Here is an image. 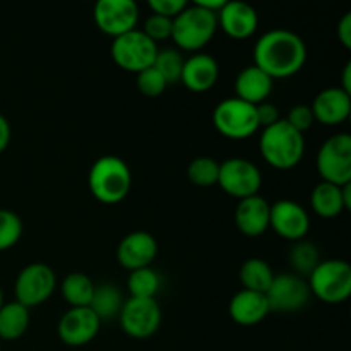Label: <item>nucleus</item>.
<instances>
[{"label": "nucleus", "mask_w": 351, "mask_h": 351, "mask_svg": "<svg viewBox=\"0 0 351 351\" xmlns=\"http://www.w3.org/2000/svg\"><path fill=\"white\" fill-rule=\"evenodd\" d=\"M167 86L168 82L154 67L144 69L143 72L137 74V89L141 91V95L147 96V98H156V96L163 95Z\"/></svg>", "instance_id": "obj_33"}, {"label": "nucleus", "mask_w": 351, "mask_h": 351, "mask_svg": "<svg viewBox=\"0 0 351 351\" xmlns=\"http://www.w3.org/2000/svg\"><path fill=\"white\" fill-rule=\"evenodd\" d=\"M285 120H287V123H290L295 130H298V132L302 134H304L305 130L311 129L315 122L311 105H305V103L291 106Z\"/></svg>", "instance_id": "obj_35"}, {"label": "nucleus", "mask_w": 351, "mask_h": 351, "mask_svg": "<svg viewBox=\"0 0 351 351\" xmlns=\"http://www.w3.org/2000/svg\"><path fill=\"white\" fill-rule=\"evenodd\" d=\"M341 82H343V84L339 86V88L345 89L346 93H350V95H351V62H346L345 69H343Z\"/></svg>", "instance_id": "obj_41"}, {"label": "nucleus", "mask_w": 351, "mask_h": 351, "mask_svg": "<svg viewBox=\"0 0 351 351\" xmlns=\"http://www.w3.org/2000/svg\"><path fill=\"white\" fill-rule=\"evenodd\" d=\"M271 204L263 195L240 199L235 209V225L245 237H261L269 228Z\"/></svg>", "instance_id": "obj_20"}, {"label": "nucleus", "mask_w": 351, "mask_h": 351, "mask_svg": "<svg viewBox=\"0 0 351 351\" xmlns=\"http://www.w3.org/2000/svg\"><path fill=\"white\" fill-rule=\"evenodd\" d=\"M307 60L305 41L297 33L276 27L254 45V65L266 72L271 79H287L302 71Z\"/></svg>", "instance_id": "obj_1"}, {"label": "nucleus", "mask_w": 351, "mask_h": 351, "mask_svg": "<svg viewBox=\"0 0 351 351\" xmlns=\"http://www.w3.org/2000/svg\"><path fill=\"white\" fill-rule=\"evenodd\" d=\"M184 62L185 58L182 57V53L178 50H173V48H163V50H158L153 67L156 69V71L163 75L165 81L170 84V82L180 81Z\"/></svg>", "instance_id": "obj_31"}, {"label": "nucleus", "mask_w": 351, "mask_h": 351, "mask_svg": "<svg viewBox=\"0 0 351 351\" xmlns=\"http://www.w3.org/2000/svg\"><path fill=\"white\" fill-rule=\"evenodd\" d=\"M218 185L235 199L257 195L263 185L261 170L245 158H228L219 163Z\"/></svg>", "instance_id": "obj_10"}, {"label": "nucleus", "mask_w": 351, "mask_h": 351, "mask_svg": "<svg viewBox=\"0 0 351 351\" xmlns=\"http://www.w3.org/2000/svg\"><path fill=\"white\" fill-rule=\"evenodd\" d=\"M259 149L269 167L276 170H291L304 158L305 137L287 123V120L281 119L274 125L263 129Z\"/></svg>", "instance_id": "obj_3"}, {"label": "nucleus", "mask_w": 351, "mask_h": 351, "mask_svg": "<svg viewBox=\"0 0 351 351\" xmlns=\"http://www.w3.org/2000/svg\"><path fill=\"white\" fill-rule=\"evenodd\" d=\"M266 300L271 312H297L304 308L311 300V288L302 276L293 273L274 274Z\"/></svg>", "instance_id": "obj_13"}, {"label": "nucleus", "mask_w": 351, "mask_h": 351, "mask_svg": "<svg viewBox=\"0 0 351 351\" xmlns=\"http://www.w3.org/2000/svg\"><path fill=\"white\" fill-rule=\"evenodd\" d=\"M307 283L311 295L324 304H343L351 295V266L343 259L321 261Z\"/></svg>", "instance_id": "obj_5"}, {"label": "nucleus", "mask_w": 351, "mask_h": 351, "mask_svg": "<svg viewBox=\"0 0 351 351\" xmlns=\"http://www.w3.org/2000/svg\"><path fill=\"white\" fill-rule=\"evenodd\" d=\"M123 332L134 339L151 338L161 326V307L156 298H127L119 314Z\"/></svg>", "instance_id": "obj_11"}, {"label": "nucleus", "mask_w": 351, "mask_h": 351, "mask_svg": "<svg viewBox=\"0 0 351 351\" xmlns=\"http://www.w3.org/2000/svg\"><path fill=\"white\" fill-rule=\"evenodd\" d=\"M55 288H57L55 271L45 263H33L27 264L17 274L16 283H14V295H16V302H19L26 308H31L45 304L53 295Z\"/></svg>", "instance_id": "obj_9"}, {"label": "nucleus", "mask_w": 351, "mask_h": 351, "mask_svg": "<svg viewBox=\"0 0 351 351\" xmlns=\"http://www.w3.org/2000/svg\"><path fill=\"white\" fill-rule=\"evenodd\" d=\"M288 261H290L293 274L304 278L317 267V264L321 263V256L314 243L307 242V240H298L288 252Z\"/></svg>", "instance_id": "obj_28"}, {"label": "nucleus", "mask_w": 351, "mask_h": 351, "mask_svg": "<svg viewBox=\"0 0 351 351\" xmlns=\"http://www.w3.org/2000/svg\"><path fill=\"white\" fill-rule=\"evenodd\" d=\"M123 298L122 291L115 287L113 283H103L96 285L95 293H93L91 304L89 308L96 314L99 321H113L119 317L120 311L123 307Z\"/></svg>", "instance_id": "obj_25"}, {"label": "nucleus", "mask_w": 351, "mask_h": 351, "mask_svg": "<svg viewBox=\"0 0 351 351\" xmlns=\"http://www.w3.org/2000/svg\"><path fill=\"white\" fill-rule=\"evenodd\" d=\"M88 185L96 201L103 204H117L129 195L132 187V171L122 158L106 154L91 165Z\"/></svg>", "instance_id": "obj_2"}, {"label": "nucleus", "mask_w": 351, "mask_h": 351, "mask_svg": "<svg viewBox=\"0 0 351 351\" xmlns=\"http://www.w3.org/2000/svg\"><path fill=\"white\" fill-rule=\"evenodd\" d=\"M29 328V308L19 302H7L0 307V341H16Z\"/></svg>", "instance_id": "obj_24"}, {"label": "nucleus", "mask_w": 351, "mask_h": 351, "mask_svg": "<svg viewBox=\"0 0 351 351\" xmlns=\"http://www.w3.org/2000/svg\"><path fill=\"white\" fill-rule=\"evenodd\" d=\"M3 305V293H2V288H0V307Z\"/></svg>", "instance_id": "obj_43"}, {"label": "nucleus", "mask_w": 351, "mask_h": 351, "mask_svg": "<svg viewBox=\"0 0 351 351\" xmlns=\"http://www.w3.org/2000/svg\"><path fill=\"white\" fill-rule=\"evenodd\" d=\"M216 31H218L216 14L195 3H187V7L173 19L171 40L182 50L197 53L215 38Z\"/></svg>", "instance_id": "obj_4"}, {"label": "nucleus", "mask_w": 351, "mask_h": 351, "mask_svg": "<svg viewBox=\"0 0 351 351\" xmlns=\"http://www.w3.org/2000/svg\"><path fill=\"white\" fill-rule=\"evenodd\" d=\"M10 136H12V130H10V123L5 117L0 113V154L7 149L10 143Z\"/></svg>", "instance_id": "obj_39"}, {"label": "nucleus", "mask_w": 351, "mask_h": 351, "mask_svg": "<svg viewBox=\"0 0 351 351\" xmlns=\"http://www.w3.org/2000/svg\"><path fill=\"white\" fill-rule=\"evenodd\" d=\"M219 65L215 57L208 53L191 55L185 58L184 69H182L180 82L192 93H206L218 82Z\"/></svg>", "instance_id": "obj_19"}, {"label": "nucleus", "mask_w": 351, "mask_h": 351, "mask_svg": "<svg viewBox=\"0 0 351 351\" xmlns=\"http://www.w3.org/2000/svg\"><path fill=\"white\" fill-rule=\"evenodd\" d=\"M158 50V45L151 41L143 31L132 29L122 36L113 38L110 55L120 69L139 74L144 69L153 67Z\"/></svg>", "instance_id": "obj_8"}, {"label": "nucleus", "mask_w": 351, "mask_h": 351, "mask_svg": "<svg viewBox=\"0 0 351 351\" xmlns=\"http://www.w3.org/2000/svg\"><path fill=\"white\" fill-rule=\"evenodd\" d=\"M315 122L324 125H339L346 122L351 113V95L339 86L322 89L311 105Z\"/></svg>", "instance_id": "obj_18"}, {"label": "nucleus", "mask_w": 351, "mask_h": 351, "mask_svg": "<svg viewBox=\"0 0 351 351\" xmlns=\"http://www.w3.org/2000/svg\"><path fill=\"white\" fill-rule=\"evenodd\" d=\"M218 27L233 40L250 38L259 27V14L250 3L242 0H228L216 14Z\"/></svg>", "instance_id": "obj_17"}, {"label": "nucleus", "mask_w": 351, "mask_h": 351, "mask_svg": "<svg viewBox=\"0 0 351 351\" xmlns=\"http://www.w3.org/2000/svg\"><path fill=\"white\" fill-rule=\"evenodd\" d=\"M269 228L274 230L278 237L291 242H298L307 237L311 230L308 213L300 202L291 199H280L271 204Z\"/></svg>", "instance_id": "obj_14"}, {"label": "nucleus", "mask_w": 351, "mask_h": 351, "mask_svg": "<svg viewBox=\"0 0 351 351\" xmlns=\"http://www.w3.org/2000/svg\"><path fill=\"white\" fill-rule=\"evenodd\" d=\"M343 202H345L346 211L351 208V184L343 185Z\"/></svg>", "instance_id": "obj_42"}, {"label": "nucleus", "mask_w": 351, "mask_h": 351, "mask_svg": "<svg viewBox=\"0 0 351 351\" xmlns=\"http://www.w3.org/2000/svg\"><path fill=\"white\" fill-rule=\"evenodd\" d=\"M256 115H257V123H259V129H266V127L274 125L276 122H280V110L274 103L271 101H263L259 105H256Z\"/></svg>", "instance_id": "obj_37"}, {"label": "nucleus", "mask_w": 351, "mask_h": 351, "mask_svg": "<svg viewBox=\"0 0 351 351\" xmlns=\"http://www.w3.org/2000/svg\"><path fill=\"white\" fill-rule=\"evenodd\" d=\"M95 287L91 278L84 273H71L60 285L62 297L71 307H89Z\"/></svg>", "instance_id": "obj_27"}, {"label": "nucleus", "mask_w": 351, "mask_h": 351, "mask_svg": "<svg viewBox=\"0 0 351 351\" xmlns=\"http://www.w3.org/2000/svg\"><path fill=\"white\" fill-rule=\"evenodd\" d=\"M101 321L89 307H71L60 317L57 335L67 346H84L98 336Z\"/></svg>", "instance_id": "obj_15"}, {"label": "nucleus", "mask_w": 351, "mask_h": 351, "mask_svg": "<svg viewBox=\"0 0 351 351\" xmlns=\"http://www.w3.org/2000/svg\"><path fill=\"white\" fill-rule=\"evenodd\" d=\"M171 29H173V19L168 17L158 16V14H151L146 21H144L143 33L149 38L151 41L158 45V41H165L171 38Z\"/></svg>", "instance_id": "obj_34"}, {"label": "nucleus", "mask_w": 351, "mask_h": 351, "mask_svg": "<svg viewBox=\"0 0 351 351\" xmlns=\"http://www.w3.org/2000/svg\"><path fill=\"white\" fill-rule=\"evenodd\" d=\"M160 287V274L151 266L130 271L129 280H127V288L132 298H156Z\"/></svg>", "instance_id": "obj_29"}, {"label": "nucleus", "mask_w": 351, "mask_h": 351, "mask_svg": "<svg viewBox=\"0 0 351 351\" xmlns=\"http://www.w3.org/2000/svg\"><path fill=\"white\" fill-rule=\"evenodd\" d=\"M147 5H149L153 14L168 17V19H175L187 7V2L185 0H149Z\"/></svg>", "instance_id": "obj_36"}, {"label": "nucleus", "mask_w": 351, "mask_h": 351, "mask_svg": "<svg viewBox=\"0 0 351 351\" xmlns=\"http://www.w3.org/2000/svg\"><path fill=\"white\" fill-rule=\"evenodd\" d=\"M338 38L345 48H351V12H346L338 23Z\"/></svg>", "instance_id": "obj_38"}, {"label": "nucleus", "mask_w": 351, "mask_h": 351, "mask_svg": "<svg viewBox=\"0 0 351 351\" xmlns=\"http://www.w3.org/2000/svg\"><path fill=\"white\" fill-rule=\"evenodd\" d=\"M213 125L228 139H249L259 130L256 105L242 101L235 96L223 99L213 110Z\"/></svg>", "instance_id": "obj_6"}, {"label": "nucleus", "mask_w": 351, "mask_h": 351, "mask_svg": "<svg viewBox=\"0 0 351 351\" xmlns=\"http://www.w3.org/2000/svg\"><path fill=\"white\" fill-rule=\"evenodd\" d=\"M240 283L243 290L257 291V293H266L269 290L271 283L274 280L273 267L261 257H250L240 267Z\"/></svg>", "instance_id": "obj_26"}, {"label": "nucleus", "mask_w": 351, "mask_h": 351, "mask_svg": "<svg viewBox=\"0 0 351 351\" xmlns=\"http://www.w3.org/2000/svg\"><path fill=\"white\" fill-rule=\"evenodd\" d=\"M228 312L233 321L240 326H256L269 315L266 295L250 290H240L230 300Z\"/></svg>", "instance_id": "obj_21"}, {"label": "nucleus", "mask_w": 351, "mask_h": 351, "mask_svg": "<svg viewBox=\"0 0 351 351\" xmlns=\"http://www.w3.org/2000/svg\"><path fill=\"white\" fill-rule=\"evenodd\" d=\"M311 206L321 218H336L346 211L343 202V185L319 182L311 194Z\"/></svg>", "instance_id": "obj_23"}, {"label": "nucleus", "mask_w": 351, "mask_h": 351, "mask_svg": "<svg viewBox=\"0 0 351 351\" xmlns=\"http://www.w3.org/2000/svg\"><path fill=\"white\" fill-rule=\"evenodd\" d=\"M93 17L101 33L117 38L137 29L139 7L134 0H98Z\"/></svg>", "instance_id": "obj_12"}, {"label": "nucleus", "mask_w": 351, "mask_h": 351, "mask_svg": "<svg viewBox=\"0 0 351 351\" xmlns=\"http://www.w3.org/2000/svg\"><path fill=\"white\" fill-rule=\"evenodd\" d=\"M315 167L324 182L335 185L351 184V136L338 132L326 139L315 156Z\"/></svg>", "instance_id": "obj_7"}, {"label": "nucleus", "mask_w": 351, "mask_h": 351, "mask_svg": "<svg viewBox=\"0 0 351 351\" xmlns=\"http://www.w3.org/2000/svg\"><path fill=\"white\" fill-rule=\"evenodd\" d=\"M23 237V221L16 213L0 209V252L9 250Z\"/></svg>", "instance_id": "obj_32"}, {"label": "nucleus", "mask_w": 351, "mask_h": 351, "mask_svg": "<svg viewBox=\"0 0 351 351\" xmlns=\"http://www.w3.org/2000/svg\"><path fill=\"white\" fill-rule=\"evenodd\" d=\"M274 81L261 71L257 65H249L242 69L235 79V98L242 101L250 103V105H259V103L267 101L269 95L273 93Z\"/></svg>", "instance_id": "obj_22"}, {"label": "nucleus", "mask_w": 351, "mask_h": 351, "mask_svg": "<svg viewBox=\"0 0 351 351\" xmlns=\"http://www.w3.org/2000/svg\"><path fill=\"white\" fill-rule=\"evenodd\" d=\"M219 163L209 156H199L187 167L189 180L199 187H211L218 184Z\"/></svg>", "instance_id": "obj_30"}, {"label": "nucleus", "mask_w": 351, "mask_h": 351, "mask_svg": "<svg viewBox=\"0 0 351 351\" xmlns=\"http://www.w3.org/2000/svg\"><path fill=\"white\" fill-rule=\"evenodd\" d=\"M158 256V242L149 232L137 230L120 240L117 247V261L129 271L149 267Z\"/></svg>", "instance_id": "obj_16"}, {"label": "nucleus", "mask_w": 351, "mask_h": 351, "mask_svg": "<svg viewBox=\"0 0 351 351\" xmlns=\"http://www.w3.org/2000/svg\"><path fill=\"white\" fill-rule=\"evenodd\" d=\"M226 0H195V5L202 7V9L209 10V12L213 14H218L219 9H221L223 5H225Z\"/></svg>", "instance_id": "obj_40"}]
</instances>
